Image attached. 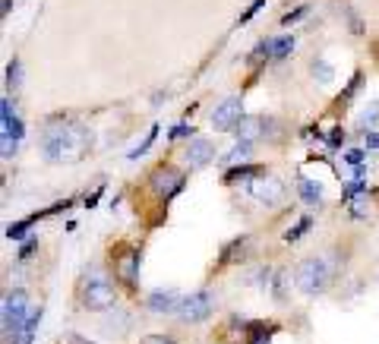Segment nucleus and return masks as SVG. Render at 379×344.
<instances>
[{
  "mask_svg": "<svg viewBox=\"0 0 379 344\" xmlns=\"http://www.w3.org/2000/svg\"><path fill=\"white\" fill-rule=\"evenodd\" d=\"M247 190H250V193H253L259 202H266V206H278V202H282V196H284V183H282L278 177H272V174H266V177L253 180Z\"/></svg>",
  "mask_w": 379,
  "mask_h": 344,
  "instance_id": "obj_9",
  "label": "nucleus"
},
{
  "mask_svg": "<svg viewBox=\"0 0 379 344\" xmlns=\"http://www.w3.org/2000/svg\"><path fill=\"white\" fill-rule=\"evenodd\" d=\"M70 344H92V341H83L79 335H73V338H70Z\"/></svg>",
  "mask_w": 379,
  "mask_h": 344,
  "instance_id": "obj_33",
  "label": "nucleus"
},
{
  "mask_svg": "<svg viewBox=\"0 0 379 344\" xmlns=\"http://www.w3.org/2000/svg\"><path fill=\"white\" fill-rule=\"evenodd\" d=\"M376 120H379V98H376V101H370V104H366V108L357 114V126H360V130H366V126H373Z\"/></svg>",
  "mask_w": 379,
  "mask_h": 344,
  "instance_id": "obj_18",
  "label": "nucleus"
},
{
  "mask_svg": "<svg viewBox=\"0 0 379 344\" xmlns=\"http://www.w3.org/2000/svg\"><path fill=\"white\" fill-rule=\"evenodd\" d=\"M29 224H32V218H29V221H19V224H10V227H7V237H10V240H22V234L29 231Z\"/></svg>",
  "mask_w": 379,
  "mask_h": 344,
  "instance_id": "obj_24",
  "label": "nucleus"
},
{
  "mask_svg": "<svg viewBox=\"0 0 379 344\" xmlns=\"http://www.w3.org/2000/svg\"><path fill=\"white\" fill-rule=\"evenodd\" d=\"M351 212H354V218H364V215H366V202H351Z\"/></svg>",
  "mask_w": 379,
  "mask_h": 344,
  "instance_id": "obj_31",
  "label": "nucleus"
},
{
  "mask_svg": "<svg viewBox=\"0 0 379 344\" xmlns=\"http://www.w3.org/2000/svg\"><path fill=\"white\" fill-rule=\"evenodd\" d=\"M310 73H313V79H316L319 85H329V83H332V76H335V73H332V67H329L325 60H313Z\"/></svg>",
  "mask_w": 379,
  "mask_h": 344,
  "instance_id": "obj_19",
  "label": "nucleus"
},
{
  "mask_svg": "<svg viewBox=\"0 0 379 344\" xmlns=\"http://www.w3.org/2000/svg\"><path fill=\"white\" fill-rule=\"evenodd\" d=\"M92 145V133L70 117H51L42 133V155L48 161L83 158Z\"/></svg>",
  "mask_w": 379,
  "mask_h": 344,
  "instance_id": "obj_1",
  "label": "nucleus"
},
{
  "mask_svg": "<svg viewBox=\"0 0 379 344\" xmlns=\"http://www.w3.org/2000/svg\"><path fill=\"white\" fill-rule=\"evenodd\" d=\"M155 136H159V126H152V130H149V136L143 139V145H139V149H133V151H130V161H136L139 155H145V151H149V145L155 142Z\"/></svg>",
  "mask_w": 379,
  "mask_h": 344,
  "instance_id": "obj_22",
  "label": "nucleus"
},
{
  "mask_svg": "<svg viewBox=\"0 0 379 344\" xmlns=\"http://www.w3.org/2000/svg\"><path fill=\"white\" fill-rule=\"evenodd\" d=\"M341 142H345V133H341V130H332V133H329V145H341Z\"/></svg>",
  "mask_w": 379,
  "mask_h": 344,
  "instance_id": "obj_30",
  "label": "nucleus"
},
{
  "mask_svg": "<svg viewBox=\"0 0 379 344\" xmlns=\"http://www.w3.org/2000/svg\"><path fill=\"white\" fill-rule=\"evenodd\" d=\"M345 161H348V165H351V167H357V171H360V167H364V151H360V149L348 151V155H345Z\"/></svg>",
  "mask_w": 379,
  "mask_h": 344,
  "instance_id": "obj_28",
  "label": "nucleus"
},
{
  "mask_svg": "<svg viewBox=\"0 0 379 344\" xmlns=\"http://www.w3.org/2000/svg\"><path fill=\"white\" fill-rule=\"evenodd\" d=\"M262 130H266V120L256 117V114H243V117L237 120V126H234L237 142H253L256 136H262Z\"/></svg>",
  "mask_w": 379,
  "mask_h": 344,
  "instance_id": "obj_12",
  "label": "nucleus"
},
{
  "mask_svg": "<svg viewBox=\"0 0 379 344\" xmlns=\"http://www.w3.org/2000/svg\"><path fill=\"white\" fill-rule=\"evenodd\" d=\"M0 108H3L0 110V151H3V158H13V151L22 142V120L16 117V108L10 104V98H3Z\"/></svg>",
  "mask_w": 379,
  "mask_h": 344,
  "instance_id": "obj_3",
  "label": "nucleus"
},
{
  "mask_svg": "<svg viewBox=\"0 0 379 344\" xmlns=\"http://www.w3.org/2000/svg\"><path fill=\"white\" fill-rule=\"evenodd\" d=\"M241 117H243V114H241V98L231 95V98H225V101L215 104V110H212V126H215V130H234Z\"/></svg>",
  "mask_w": 379,
  "mask_h": 344,
  "instance_id": "obj_8",
  "label": "nucleus"
},
{
  "mask_svg": "<svg viewBox=\"0 0 379 344\" xmlns=\"http://www.w3.org/2000/svg\"><path fill=\"white\" fill-rule=\"evenodd\" d=\"M38 322H42V306H38V310H32V313H29L26 325H22L19 338H16L13 344H32V341H35V331H38Z\"/></svg>",
  "mask_w": 379,
  "mask_h": 344,
  "instance_id": "obj_14",
  "label": "nucleus"
},
{
  "mask_svg": "<svg viewBox=\"0 0 379 344\" xmlns=\"http://www.w3.org/2000/svg\"><path fill=\"white\" fill-rule=\"evenodd\" d=\"M7 85H10L13 92L22 85V63H19V60H13V63L7 67Z\"/></svg>",
  "mask_w": 379,
  "mask_h": 344,
  "instance_id": "obj_21",
  "label": "nucleus"
},
{
  "mask_svg": "<svg viewBox=\"0 0 379 344\" xmlns=\"http://www.w3.org/2000/svg\"><path fill=\"white\" fill-rule=\"evenodd\" d=\"M366 149H379V133H366Z\"/></svg>",
  "mask_w": 379,
  "mask_h": 344,
  "instance_id": "obj_32",
  "label": "nucleus"
},
{
  "mask_svg": "<svg viewBox=\"0 0 379 344\" xmlns=\"http://www.w3.org/2000/svg\"><path fill=\"white\" fill-rule=\"evenodd\" d=\"M325 284H329V265H325V259L300 262V269H297V288L303 294H319V290H325Z\"/></svg>",
  "mask_w": 379,
  "mask_h": 344,
  "instance_id": "obj_5",
  "label": "nucleus"
},
{
  "mask_svg": "<svg viewBox=\"0 0 379 344\" xmlns=\"http://www.w3.org/2000/svg\"><path fill=\"white\" fill-rule=\"evenodd\" d=\"M212 158H215V145L209 142L206 136L190 139V145H186V161H190V167H206Z\"/></svg>",
  "mask_w": 379,
  "mask_h": 344,
  "instance_id": "obj_11",
  "label": "nucleus"
},
{
  "mask_svg": "<svg viewBox=\"0 0 379 344\" xmlns=\"http://www.w3.org/2000/svg\"><path fill=\"white\" fill-rule=\"evenodd\" d=\"M3 13H10V0H3Z\"/></svg>",
  "mask_w": 379,
  "mask_h": 344,
  "instance_id": "obj_34",
  "label": "nucleus"
},
{
  "mask_svg": "<svg viewBox=\"0 0 379 344\" xmlns=\"http://www.w3.org/2000/svg\"><path fill=\"white\" fill-rule=\"evenodd\" d=\"M310 224H313L310 218H300L294 227H288V231H284V240H288V243L300 240V234H307V231H310Z\"/></svg>",
  "mask_w": 379,
  "mask_h": 344,
  "instance_id": "obj_20",
  "label": "nucleus"
},
{
  "mask_svg": "<svg viewBox=\"0 0 379 344\" xmlns=\"http://www.w3.org/2000/svg\"><path fill=\"white\" fill-rule=\"evenodd\" d=\"M29 313H32V310H29V300H26V290H22V288H16L13 294L3 297V335H7L10 341L19 338Z\"/></svg>",
  "mask_w": 379,
  "mask_h": 344,
  "instance_id": "obj_2",
  "label": "nucleus"
},
{
  "mask_svg": "<svg viewBox=\"0 0 379 344\" xmlns=\"http://www.w3.org/2000/svg\"><path fill=\"white\" fill-rule=\"evenodd\" d=\"M180 303H184V297L177 290H155V294H149V310L155 316H171V313L180 310Z\"/></svg>",
  "mask_w": 379,
  "mask_h": 344,
  "instance_id": "obj_10",
  "label": "nucleus"
},
{
  "mask_svg": "<svg viewBox=\"0 0 379 344\" xmlns=\"http://www.w3.org/2000/svg\"><path fill=\"white\" fill-rule=\"evenodd\" d=\"M212 310H215L212 294H209V290H196V294L184 297V303H180L177 316H180V322L196 325V322H206V319L212 316Z\"/></svg>",
  "mask_w": 379,
  "mask_h": 344,
  "instance_id": "obj_6",
  "label": "nucleus"
},
{
  "mask_svg": "<svg viewBox=\"0 0 379 344\" xmlns=\"http://www.w3.org/2000/svg\"><path fill=\"white\" fill-rule=\"evenodd\" d=\"M259 10H262V0H256V3H250V7L243 10V13H241V19H237V22H241V26H243V22H250L256 13H259Z\"/></svg>",
  "mask_w": 379,
  "mask_h": 344,
  "instance_id": "obj_26",
  "label": "nucleus"
},
{
  "mask_svg": "<svg viewBox=\"0 0 379 344\" xmlns=\"http://www.w3.org/2000/svg\"><path fill=\"white\" fill-rule=\"evenodd\" d=\"M143 344H177L174 338H165V335H152V338H145Z\"/></svg>",
  "mask_w": 379,
  "mask_h": 344,
  "instance_id": "obj_29",
  "label": "nucleus"
},
{
  "mask_svg": "<svg viewBox=\"0 0 379 344\" xmlns=\"http://www.w3.org/2000/svg\"><path fill=\"white\" fill-rule=\"evenodd\" d=\"M307 13H310V7H307V3H300V7H294L291 13H284V16H282V26H294V22H297V19H303Z\"/></svg>",
  "mask_w": 379,
  "mask_h": 344,
  "instance_id": "obj_23",
  "label": "nucleus"
},
{
  "mask_svg": "<svg viewBox=\"0 0 379 344\" xmlns=\"http://www.w3.org/2000/svg\"><path fill=\"white\" fill-rule=\"evenodd\" d=\"M357 193H366V183H364V180H354V183H348V190H345V199L351 202Z\"/></svg>",
  "mask_w": 379,
  "mask_h": 344,
  "instance_id": "obj_25",
  "label": "nucleus"
},
{
  "mask_svg": "<svg viewBox=\"0 0 379 344\" xmlns=\"http://www.w3.org/2000/svg\"><path fill=\"white\" fill-rule=\"evenodd\" d=\"M118 269H120V278H124V281H133V278H136V269H139V253H127Z\"/></svg>",
  "mask_w": 379,
  "mask_h": 344,
  "instance_id": "obj_17",
  "label": "nucleus"
},
{
  "mask_svg": "<svg viewBox=\"0 0 379 344\" xmlns=\"http://www.w3.org/2000/svg\"><path fill=\"white\" fill-rule=\"evenodd\" d=\"M297 183H300V186H297V193H300L303 202H310V206H319V202H323V186H319L316 180L300 177Z\"/></svg>",
  "mask_w": 379,
  "mask_h": 344,
  "instance_id": "obj_13",
  "label": "nucleus"
},
{
  "mask_svg": "<svg viewBox=\"0 0 379 344\" xmlns=\"http://www.w3.org/2000/svg\"><path fill=\"white\" fill-rule=\"evenodd\" d=\"M149 186L155 190V196H165V199H171L180 186H184V174H180L177 167H171V165H161V167H155V171H152Z\"/></svg>",
  "mask_w": 379,
  "mask_h": 344,
  "instance_id": "obj_7",
  "label": "nucleus"
},
{
  "mask_svg": "<svg viewBox=\"0 0 379 344\" xmlns=\"http://www.w3.org/2000/svg\"><path fill=\"white\" fill-rule=\"evenodd\" d=\"M83 303L92 310H111L114 306V288L102 272H89V278L83 284Z\"/></svg>",
  "mask_w": 379,
  "mask_h": 344,
  "instance_id": "obj_4",
  "label": "nucleus"
},
{
  "mask_svg": "<svg viewBox=\"0 0 379 344\" xmlns=\"http://www.w3.org/2000/svg\"><path fill=\"white\" fill-rule=\"evenodd\" d=\"M291 51H294V35H282V38L269 42V57L272 60H284Z\"/></svg>",
  "mask_w": 379,
  "mask_h": 344,
  "instance_id": "obj_16",
  "label": "nucleus"
},
{
  "mask_svg": "<svg viewBox=\"0 0 379 344\" xmlns=\"http://www.w3.org/2000/svg\"><path fill=\"white\" fill-rule=\"evenodd\" d=\"M186 136H193V126L177 124V126H171V136H168V139H186Z\"/></svg>",
  "mask_w": 379,
  "mask_h": 344,
  "instance_id": "obj_27",
  "label": "nucleus"
},
{
  "mask_svg": "<svg viewBox=\"0 0 379 344\" xmlns=\"http://www.w3.org/2000/svg\"><path fill=\"white\" fill-rule=\"evenodd\" d=\"M250 155H253V142H237L234 149L225 155V165L241 167V165H247V161H250Z\"/></svg>",
  "mask_w": 379,
  "mask_h": 344,
  "instance_id": "obj_15",
  "label": "nucleus"
}]
</instances>
